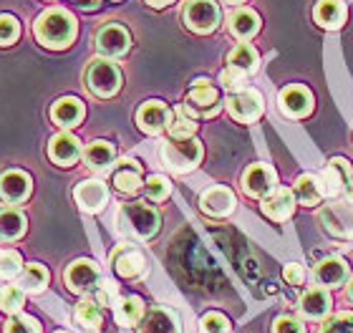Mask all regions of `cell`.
<instances>
[{
	"mask_svg": "<svg viewBox=\"0 0 353 333\" xmlns=\"http://www.w3.org/2000/svg\"><path fill=\"white\" fill-rule=\"evenodd\" d=\"M33 36L43 48L63 51L79 36V23H76L74 13H68L66 8H48L33 23Z\"/></svg>",
	"mask_w": 353,
	"mask_h": 333,
	"instance_id": "1",
	"label": "cell"
},
{
	"mask_svg": "<svg viewBox=\"0 0 353 333\" xmlns=\"http://www.w3.org/2000/svg\"><path fill=\"white\" fill-rule=\"evenodd\" d=\"M159 212L154 208H149L147 202H129V205H121L117 215L119 232L126 237H134V240H149L159 232Z\"/></svg>",
	"mask_w": 353,
	"mask_h": 333,
	"instance_id": "2",
	"label": "cell"
},
{
	"mask_svg": "<svg viewBox=\"0 0 353 333\" xmlns=\"http://www.w3.org/2000/svg\"><path fill=\"white\" fill-rule=\"evenodd\" d=\"M162 162L167 170H172L174 174H187L202 162V144L194 137H182V139H172L167 144H162Z\"/></svg>",
	"mask_w": 353,
	"mask_h": 333,
	"instance_id": "3",
	"label": "cell"
},
{
	"mask_svg": "<svg viewBox=\"0 0 353 333\" xmlns=\"http://www.w3.org/2000/svg\"><path fill=\"white\" fill-rule=\"evenodd\" d=\"M86 86L99 99H109L121 89V71L109 59H94L86 68Z\"/></svg>",
	"mask_w": 353,
	"mask_h": 333,
	"instance_id": "4",
	"label": "cell"
},
{
	"mask_svg": "<svg viewBox=\"0 0 353 333\" xmlns=\"http://www.w3.org/2000/svg\"><path fill=\"white\" fill-rule=\"evenodd\" d=\"M220 6L214 0H187L182 10V21L184 26L199 36H207V33H214L217 26H220Z\"/></svg>",
	"mask_w": 353,
	"mask_h": 333,
	"instance_id": "5",
	"label": "cell"
},
{
	"mask_svg": "<svg viewBox=\"0 0 353 333\" xmlns=\"http://www.w3.org/2000/svg\"><path fill=\"white\" fill-rule=\"evenodd\" d=\"M63 283L68 285V290H74L79 296H88V293L94 296L96 288L101 285V270L94 260H74L63 273Z\"/></svg>",
	"mask_w": 353,
	"mask_h": 333,
	"instance_id": "6",
	"label": "cell"
},
{
	"mask_svg": "<svg viewBox=\"0 0 353 333\" xmlns=\"http://www.w3.org/2000/svg\"><path fill=\"white\" fill-rule=\"evenodd\" d=\"M228 111L230 117L240 121V124H250V121H258L263 117V94L255 89H240V91H232L228 97Z\"/></svg>",
	"mask_w": 353,
	"mask_h": 333,
	"instance_id": "7",
	"label": "cell"
},
{
	"mask_svg": "<svg viewBox=\"0 0 353 333\" xmlns=\"http://www.w3.org/2000/svg\"><path fill=\"white\" fill-rule=\"evenodd\" d=\"M96 48L106 59H119V56H124L132 48V36H129V30L124 26L106 23V26L96 30Z\"/></svg>",
	"mask_w": 353,
	"mask_h": 333,
	"instance_id": "8",
	"label": "cell"
},
{
	"mask_svg": "<svg viewBox=\"0 0 353 333\" xmlns=\"http://www.w3.org/2000/svg\"><path fill=\"white\" fill-rule=\"evenodd\" d=\"M318 177H321L325 197H339V194L346 192V187L351 185L353 170H351V164H348V159H343V157H333Z\"/></svg>",
	"mask_w": 353,
	"mask_h": 333,
	"instance_id": "9",
	"label": "cell"
},
{
	"mask_svg": "<svg viewBox=\"0 0 353 333\" xmlns=\"http://www.w3.org/2000/svg\"><path fill=\"white\" fill-rule=\"evenodd\" d=\"M321 222L328 235L353 240V205H328L321 210Z\"/></svg>",
	"mask_w": 353,
	"mask_h": 333,
	"instance_id": "10",
	"label": "cell"
},
{
	"mask_svg": "<svg viewBox=\"0 0 353 333\" xmlns=\"http://www.w3.org/2000/svg\"><path fill=\"white\" fill-rule=\"evenodd\" d=\"M278 185V174L268 164H250L243 172V190L248 197H268Z\"/></svg>",
	"mask_w": 353,
	"mask_h": 333,
	"instance_id": "11",
	"label": "cell"
},
{
	"mask_svg": "<svg viewBox=\"0 0 353 333\" xmlns=\"http://www.w3.org/2000/svg\"><path fill=\"white\" fill-rule=\"evenodd\" d=\"M235 205H237L235 192H232L230 187H225V185L210 187V190H205V192H202V197H199V210H202L205 215H210V217L232 215Z\"/></svg>",
	"mask_w": 353,
	"mask_h": 333,
	"instance_id": "12",
	"label": "cell"
},
{
	"mask_svg": "<svg viewBox=\"0 0 353 333\" xmlns=\"http://www.w3.org/2000/svg\"><path fill=\"white\" fill-rule=\"evenodd\" d=\"M184 111L194 117H214L217 109H220V91L210 86V83H202V86H192L190 97L184 101Z\"/></svg>",
	"mask_w": 353,
	"mask_h": 333,
	"instance_id": "13",
	"label": "cell"
},
{
	"mask_svg": "<svg viewBox=\"0 0 353 333\" xmlns=\"http://www.w3.org/2000/svg\"><path fill=\"white\" fill-rule=\"evenodd\" d=\"M30 190H33V182H30V174L21 170H8L0 174V200L8 202V205H21L30 197Z\"/></svg>",
	"mask_w": 353,
	"mask_h": 333,
	"instance_id": "14",
	"label": "cell"
},
{
	"mask_svg": "<svg viewBox=\"0 0 353 333\" xmlns=\"http://www.w3.org/2000/svg\"><path fill=\"white\" fill-rule=\"evenodd\" d=\"M74 200L83 212H101L109 202V187L101 179H83L76 185Z\"/></svg>",
	"mask_w": 353,
	"mask_h": 333,
	"instance_id": "15",
	"label": "cell"
},
{
	"mask_svg": "<svg viewBox=\"0 0 353 333\" xmlns=\"http://www.w3.org/2000/svg\"><path fill=\"white\" fill-rule=\"evenodd\" d=\"M278 106L283 111V117L303 119L313 111V94L305 86H285L280 91Z\"/></svg>",
	"mask_w": 353,
	"mask_h": 333,
	"instance_id": "16",
	"label": "cell"
},
{
	"mask_svg": "<svg viewBox=\"0 0 353 333\" xmlns=\"http://www.w3.org/2000/svg\"><path fill=\"white\" fill-rule=\"evenodd\" d=\"M170 119H172V111L167 109L164 101H157V99L144 101L139 106V111H137V124H139V129L152 134V137L162 134L170 126Z\"/></svg>",
	"mask_w": 353,
	"mask_h": 333,
	"instance_id": "17",
	"label": "cell"
},
{
	"mask_svg": "<svg viewBox=\"0 0 353 333\" xmlns=\"http://www.w3.org/2000/svg\"><path fill=\"white\" fill-rule=\"evenodd\" d=\"M111 265L117 270L121 278H137V275L144 273V268H147V258H144V252L139 248H134V245H121L114 250L111 255Z\"/></svg>",
	"mask_w": 353,
	"mask_h": 333,
	"instance_id": "18",
	"label": "cell"
},
{
	"mask_svg": "<svg viewBox=\"0 0 353 333\" xmlns=\"http://www.w3.org/2000/svg\"><path fill=\"white\" fill-rule=\"evenodd\" d=\"M295 210V194L293 190L275 187L268 197H263V215L275 222H285Z\"/></svg>",
	"mask_w": 353,
	"mask_h": 333,
	"instance_id": "19",
	"label": "cell"
},
{
	"mask_svg": "<svg viewBox=\"0 0 353 333\" xmlns=\"http://www.w3.org/2000/svg\"><path fill=\"white\" fill-rule=\"evenodd\" d=\"M48 157H51L59 167H71V164H76V159L81 157V141L68 132L56 134L51 139V144H48Z\"/></svg>",
	"mask_w": 353,
	"mask_h": 333,
	"instance_id": "20",
	"label": "cell"
},
{
	"mask_svg": "<svg viewBox=\"0 0 353 333\" xmlns=\"http://www.w3.org/2000/svg\"><path fill=\"white\" fill-rule=\"evenodd\" d=\"M179 319L172 308L157 305L149 313H144V319L139 321V333H179Z\"/></svg>",
	"mask_w": 353,
	"mask_h": 333,
	"instance_id": "21",
	"label": "cell"
},
{
	"mask_svg": "<svg viewBox=\"0 0 353 333\" xmlns=\"http://www.w3.org/2000/svg\"><path fill=\"white\" fill-rule=\"evenodd\" d=\"M83 162L91 172H109L114 170V162H117V149L111 141H103V139H96L91 141L83 152Z\"/></svg>",
	"mask_w": 353,
	"mask_h": 333,
	"instance_id": "22",
	"label": "cell"
},
{
	"mask_svg": "<svg viewBox=\"0 0 353 333\" xmlns=\"http://www.w3.org/2000/svg\"><path fill=\"white\" fill-rule=\"evenodd\" d=\"M228 28L237 41H250L252 36H258L260 30V15L252 8H237L228 18Z\"/></svg>",
	"mask_w": 353,
	"mask_h": 333,
	"instance_id": "23",
	"label": "cell"
},
{
	"mask_svg": "<svg viewBox=\"0 0 353 333\" xmlns=\"http://www.w3.org/2000/svg\"><path fill=\"white\" fill-rule=\"evenodd\" d=\"M316 281L323 288H339L348 281V263L343 258H325L316 268Z\"/></svg>",
	"mask_w": 353,
	"mask_h": 333,
	"instance_id": "24",
	"label": "cell"
},
{
	"mask_svg": "<svg viewBox=\"0 0 353 333\" xmlns=\"http://www.w3.org/2000/svg\"><path fill=\"white\" fill-rule=\"evenodd\" d=\"M313 18L321 28L339 30L346 23V3L343 0H318Z\"/></svg>",
	"mask_w": 353,
	"mask_h": 333,
	"instance_id": "25",
	"label": "cell"
},
{
	"mask_svg": "<svg viewBox=\"0 0 353 333\" xmlns=\"http://www.w3.org/2000/svg\"><path fill=\"white\" fill-rule=\"evenodd\" d=\"M83 114H86V109L76 97H63L51 106V119L63 129H74L83 119Z\"/></svg>",
	"mask_w": 353,
	"mask_h": 333,
	"instance_id": "26",
	"label": "cell"
},
{
	"mask_svg": "<svg viewBox=\"0 0 353 333\" xmlns=\"http://www.w3.org/2000/svg\"><path fill=\"white\" fill-rule=\"evenodd\" d=\"M331 311V296L323 288H310L301 298V313L310 321H321Z\"/></svg>",
	"mask_w": 353,
	"mask_h": 333,
	"instance_id": "27",
	"label": "cell"
},
{
	"mask_svg": "<svg viewBox=\"0 0 353 333\" xmlns=\"http://www.w3.org/2000/svg\"><path fill=\"white\" fill-rule=\"evenodd\" d=\"M26 228H28V220H26L21 210H0V243H13V240L23 237Z\"/></svg>",
	"mask_w": 353,
	"mask_h": 333,
	"instance_id": "28",
	"label": "cell"
},
{
	"mask_svg": "<svg viewBox=\"0 0 353 333\" xmlns=\"http://www.w3.org/2000/svg\"><path fill=\"white\" fill-rule=\"evenodd\" d=\"M260 66V56L250 43H240L228 53V68H235L243 76L255 74Z\"/></svg>",
	"mask_w": 353,
	"mask_h": 333,
	"instance_id": "29",
	"label": "cell"
},
{
	"mask_svg": "<svg viewBox=\"0 0 353 333\" xmlns=\"http://www.w3.org/2000/svg\"><path fill=\"white\" fill-rule=\"evenodd\" d=\"M141 167L134 159H121V167L114 172V185H117L119 192L134 194L144 182H141Z\"/></svg>",
	"mask_w": 353,
	"mask_h": 333,
	"instance_id": "30",
	"label": "cell"
},
{
	"mask_svg": "<svg viewBox=\"0 0 353 333\" xmlns=\"http://www.w3.org/2000/svg\"><path fill=\"white\" fill-rule=\"evenodd\" d=\"M114 316H117L119 326H139L144 319V301L139 296H126L114 305Z\"/></svg>",
	"mask_w": 353,
	"mask_h": 333,
	"instance_id": "31",
	"label": "cell"
},
{
	"mask_svg": "<svg viewBox=\"0 0 353 333\" xmlns=\"http://www.w3.org/2000/svg\"><path fill=\"white\" fill-rule=\"evenodd\" d=\"M74 321L79 323V328H81L83 333H96L101 328V321H103L101 305L96 303L94 298H91V301H81V303L76 305Z\"/></svg>",
	"mask_w": 353,
	"mask_h": 333,
	"instance_id": "32",
	"label": "cell"
},
{
	"mask_svg": "<svg viewBox=\"0 0 353 333\" xmlns=\"http://www.w3.org/2000/svg\"><path fill=\"white\" fill-rule=\"evenodd\" d=\"M295 197L303 202V205H318L323 200V185H321V177L318 174H301L295 179Z\"/></svg>",
	"mask_w": 353,
	"mask_h": 333,
	"instance_id": "33",
	"label": "cell"
},
{
	"mask_svg": "<svg viewBox=\"0 0 353 333\" xmlns=\"http://www.w3.org/2000/svg\"><path fill=\"white\" fill-rule=\"evenodd\" d=\"M48 270H46L41 263H28V265L23 268V273H21V285L26 293H41V290L48 285Z\"/></svg>",
	"mask_w": 353,
	"mask_h": 333,
	"instance_id": "34",
	"label": "cell"
},
{
	"mask_svg": "<svg viewBox=\"0 0 353 333\" xmlns=\"http://www.w3.org/2000/svg\"><path fill=\"white\" fill-rule=\"evenodd\" d=\"M167 132H170L172 139H182V137H194L197 132V124H194V119L184 111V106L172 111V119H170V126H167Z\"/></svg>",
	"mask_w": 353,
	"mask_h": 333,
	"instance_id": "35",
	"label": "cell"
},
{
	"mask_svg": "<svg viewBox=\"0 0 353 333\" xmlns=\"http://www.w3.org/2000/svg\"><path fill=\"white\" fill-rule=\"evenodd\" d=\"M23 303H26V290L21 285H6V288H0V311L3 313H21Z\"/></svg>",
	"mask_w": 353,
	"mask_h": 333,
	"instance_id": "36",
	"label": "cell"
},
{
	"mask_svg": "<svg viewBox=\"0 0 353 333\" xmlns=\"http://www.w3.org/2000/svg\"><path fill=\"white\" fill-rule=\"evenodd\" d=\"M144 192H147V197L152 202H162L170 197L172 182L167 177H162V174H152V177H147V182H144Z\"/></svg>",
	"mask_w": 353,
	"mask_h": 333,
	"instance_id": "37",
	"label": "cell"
},
{
	"mask_svg": "<svg viewBox=\"0 0 353 333\" xmlns=\"http://www.w3.org/2000/svg\"><path fill=\"white\" fill-rule=\"evenodd\" d=\"M21 273H23L21 252H15V250L0 252V278L8 281V278H15V275H21Z\"/></svg>",
	"mask_w": 353,
	"mask_h": 333,
	"instance_id": "38",
	"label": "cell"
},
{
	"mask_svg": "<svg viewBox=\"0 0 353 333\" xmlns=\"http://www.w3.org/2000/svg\"><path fill=\"white\" fill-rule=\"evenodd\" d=\"M21 36V23L10 13H0V46H10Z\"/></svg>",
	"mask_w": 353,
	"mask_h": 333,
	"instance_id": "39",
	"label": "cell"
},
{
	"mask_svg": "<svg viewBox=\"0 0 353 333\" xmlns=\"http://www.w3.org/2000/svg\"><path fill=\"white\" fill-rule=\"evenodd\" d=\"M6 333H41V326L33 316H26V313H15L13 319L6 323Z\"/></svg>",
	"mask_w": 353,
	"mask_h": 333,
	"instance_id": "40",
	"label": "cell"
},
{
	"mask_svg": "<svg viewBox=\"0 0 353 333\" xmlns=\"http://www.w3.org/2000/svg\"><path fill=\"white\" fill-rule=\"evenodd\" d=\"M199 331L202 333H230V321L222 313H207L199 321Z\"/></svg>",
	"mask_w": 353,
	"mask_h": 333,
	"instance_id": "41",
	"label": "cell"
},
{
	"mask_svg": "<svg viewBox=\"0 0 353 333\" xmlns=\"http://www.w3.org/2000/svg\"><path fill=\"white\" fill-rule=\"evenodd\" d=\"M321 333H353V313H336L325 321Z\"/></svg>",
	"mask_w": 353,
	"mask_h": 333,
	"instance_id": "42",
	"label": "cell"
},
{
	"mask_svg": "<svg viewBox=\"0 0 353 333\" xmlns=\"http://www.w3.org/2000/svg\"><path fill=\"white\" fill-rule=\"evenodd\" d=\"M272 333H305V326L298 319H293V316H280L272 323Z\"/></svg>",
	"mask_w": 353,
	"mask_h": 333,
	"instance_id": "43",
	"label": "cell"
},
{
	"mask_svg": "<svg viewBox=\"0 0 353 333\" xmlns=\"http://www.w3.org/2000/svg\"><path fill=\"white\" fill-rule=\"evenodd\" d=\"M220 83L228 91H240L245 89V76L240 71H235V68H225L220 74Z\"/></svg>",
	"mask_w": 353,
	"mask_h": 333,
	"instance_id": "44",
	"label": "cell"
},
{
	"mask_svg": "<svg viewBox=\"0 0 353 333\" xmlns=\"http://www.w3.org/2000/svg\"><path fill=\"white\" fill-rule=\"evenodd\" d=\"M117 298V283H111V281H101V285L96 288L94 293V301L99 305H111V301Z\"/></svg>",
	"mask_w": 353,
	"mask_h": 333,
	"instance_id": "45",
	"label": "cell"
},
{
	"mask_svg": "<svg viewBox=\"0 0 353 333\" xmlns=\"http://www.w3.org/2000/svg\"><path fill=\"white\" fill-rule=\"evenodd\" d=\"M283 278H285V283H290V285H301V283L305 281V270H303V265H298V263H288V265L283 268Z\"/></svg>",
	"mask_w": 353,
	"mask_h": 333,
	"instance_id": "46",
	"label": "cell"
},
{
	"mask_svg": "<svg viewBox=\"0 0 353 333\" xmlns=\"http://www.w3.org/2000/svg\"><path fill=\"white\" fill-rule=\"evenodd\" d=\"M152 8H164V6H170V3H174V0H147Z\"/></svg>",
	"mask_w": 353,
	"mask_h": 333,
	"instance_id": "47",
	"label": "cell"
},
{
	"mask_svg": "<svg viewBox=\"0 0 353 333\" xmlns=\"http://www.w3.org/2000/svg\"><path fill=\"white\" fill-rule=\"evenodd\" d=\"M346 197H348V202L353 205V179H351V185L346 187Z\"/></svg>",
	"mask_w": 353,
	"mask_h": 333,
	"instance_id": "48",
	"label": "cell"
},
{
	"mask_svg": "<svg viewBox=\"0 0 353 333\" xmlns=\"http://www.w3.org/2000/svg\"><path fill=\"white\" fill-rule=\"evenodd\" d=\"M348 301H351V303H353V281L348 283Z\"/></svg>",
	"mask_w": 353,
	"mask_h": 333,
	"instance_id": "49",
	"label": "cell"
},
{
	"mask_svg": "<svg viewBox=\"0 0 353 333\" xmlns=\"http://www.w3.org/2000/svg\"><path fill=\"white\" fill-rule=\"evenodd\" d=\"M225 3H245V0H225Z\"/></svg>",
	"mask_w": 353,
	"mask_h": 333,
	"instance_id": "50",
	"label": "cell"
},
{
	"mask_svg": "<svg viewBox=\"0 0 353 333\" xmlns=\"http://www.w3.org/2000/svg\"><path fill=\"white\" fill-rule=\"evenodd\" d=\"M59 333H66V331H59Z\"/></svg>",
	"mask_w": 353,
	"mask_h": 333,
	"instance_id": "51",
	"label": "cell"
}]
</instances>
